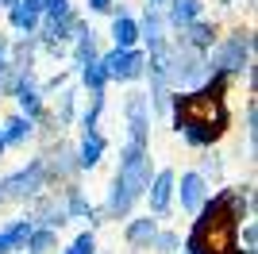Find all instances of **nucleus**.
<instances>
[{
    "mask_svg": "<svg viewBox=\"0 0 258 254\" xmlns=\"http://www.w3.org/2000/svg\"><path fill=\"white\" fill-rule=\"evenodd\" d=\"M8 4H20V0H8Z\"/></svg>",
    "mask_w": 258,
    "mask_h": 254,
    "instance_id": "obj_24",
    "label": "nucleus"
},
{
    "mask_svg": "<svg viewBox=\"0 0 258 254\" xmlns=\"http://www.w3.org/2000/svg\"><path fill=\"white\" fill-rule=\"evenodd\" d=\"M12 20H16V27H35V16H31V12H23V8L12 12Z\"/></svg>",
    "mask_w": 258,
    "mask_h": 254,
    "instance_id": "obj_16",
    "label": "nucleus"
},
{
    "mask_svg": "<svg viewBox=\"0 0 258 254\" xmlns=\"http://www.w3.org/2000/svg\"><path fill=\"white\" fill-rule=\"evenodd\" d=\"M189 39H193L197 46H208V42H212V27H208V23H193V27H189Z\"/></svg>",
    "mask_w": 258,
    "mask_h": 254,
    "instance_id": "obj_12",
    "label": "nucleus"
},
{
    "mask_svg": "<svg viewBox=\"0 0 258 254\" xmlns=\"http://www.w3.org/2000/svg\"><path fill=\"white\" fill-rule=\"evenodd\" d=\"M201 201H205V181L197 177V173H189V177L181 181V204L189 212H197V208H201Z\"/></svg>",
    "mask_w": 258,
    "mask_h": 254,
    "instance_id": "obj_5",
    "label": "nucleus"
},
{
    "mask_svg": "<svg viewBox=\"0 0 258 254\" xmlns=\"http://www.w3.org/2000/svg\"><path fill=\"white\" fill-rule=\"evenodd\" d=\"M39 181H43V173H39V166H31V173H16V177L4 181V189H8V197H27V193L39 189Z\"/></svg>",
    "mask_w": 258,
    "mask_h": 254,
    "instance_id": "obj_4",
    "label": "nucleus"
},
{
    "mask_svg": "<svg viewBox=\"0 0 258 254\" xmlns=\"http://www.w3.org/2000/svg\"><path fill=\"white\" fill-rule=\"evenodd\" d=\"M227 254H243V250H235V246H231V250H227Z\"/></svg>",
    "mask_w": 258,
    "mask_h": 254,
    "instance_id": "obj_23",
    "label": "nucleus"
},
{
    "mask_svg": "<svg viewBox=\"0 0 258 254\" xmlns=\"http://www.w3.org/2000/svg\"><path fill=\"white\" fill-rule=\"evenodd\" d=\"M100 150H104V139L97 131H85V147H81V166H97Z\"/></svg>",
    "mask_w": 258,
    "mask_h": 254,
    "instance_id": "obj_7",
    "label": "nucleus"
},
{
    "mask_svg": "<svg viewBox=\"0 0 258 254\" xmlns=\"http://www.w3.org/2000/svg\"><path fill=\"white\" fill-rule=\"evenodd\" d=\"M112 35H116V46H123V50H127L139 31H135V23H131L127 16H116V23H112Z\"/></svg>",
    "mask_w": 258,
    "mask_h": 254,
    "instance_id": "obj_8",
    "label": "nucleus"
},
{
    "mask_svg": "<svg viewBox=\"0 0 258 254\" xmlns=\"http://www.w3.org/2000/svg\"><path fill=\"white\" fill-rule=\"evenodd\" d=\"M154 239V220H135L127 227V243L131 246H143V243H151Z\"/></svg>",
    "mask_w": 258,
    "mask_h": 254,
    "instance_id": "obj_9",
    "label": "nucleus"
},
{
    "mask_svg": "<svg viewBox=\"0 0 258 254\" xmlns=\"http://www.w3.org/2000/svg\"><path fill=\"white\" fill-rule=\"evenodd\" d=\"M170 189H173V173H170V169H162L158 181H154V189H151V208L154 212H166V204H170Z\"/></svg>",
    "mask_w": 258,
    "mask_h": 254,
    "instance_id": "obj_6",
    "label": "nucleus"
},
{
    "mask_svg": "<svg viewBox=\"0 0 258 254\" xmlns=\"http://www.w3.org/2000/svg\"><path fill=\"white\" fill-rule=\"evenodd\" d=\"M100 66H104V70H100L104 77H123V81H127V77H139V74H143V54H135V50H116V54H108Z\"/></svg>",
    "mask_w": 258,
    "mask_h": 254,
    "instance_id": "obj_2",
    "label": "nucleus"
},
{
    "mask_svg": "<svg viewBox=\"0 0 258 254\" xmlns=\"http://www.w3.org/2000/svg\"><path fill=\"white\" fill-rule=\"evenodd\" d=\"M247 46H250L247 39H231L224 50L216 54V66H220V70H239V66H243V58H247Z\"/></svg>",
    "mask_w": 258,
    "mask_h": 254,
    "instance_id": "obj_3",
    "label": "nucleus"
},
{
    "mask_svg": "<svg viewBox=\"0 0 258 254\" xmlns=\"http://www.w3.org/2000/svg\"><path fill=\"white\" fill-rule=\"evenodd\" d=\"M89 8H97V12H104V8H108V0H89Z\"/></svg>",
    "mask_w": 258,
    "mask_h": 254,
    "instance_id": "obj_21",
    "label": "nucleus"
},
{
    "mask_svg": "<svg viewBox=\"0 0 258 254\" xmlns=\"http://www.w3.org/2000/svg\"><path fill=\"white\" fill-rule=\"evenodd\" d=\"M50 246H54V235H50V231H35V235H31V250H35V254H46Z\"/></svg>",
    "mask_w": 258,
    "mask_h": 254,
    "instance_id": "obj_14",
    "label": "nucleus"
},
{
    "mask_svg": "<svg viewBox=\"0 0 258 254\" xmlns=\"http://www.w3.org/2000/svg\"><path fill=\"white\" fill-rule=\"evenodd\" d=\"M4 250H12V246H8V239H4V235H0V254H4Z\"/></svg>",
    "mask_w": 258,
    "mask_h": 254,
    "instance_id": "obj_22",
    "label": "nucleus"
},
{
    "mask_svg": "<svg viewBox=\"0 0 258 254\" xmlns=\"http://www.w3.org/2000/svg\"><path fill=\"white\" fill-rule=\"evenodd\" d=\"M70 212H74V216H81V212H89V204L81 201V193H74V197H70Z\"/></svg>",
    "mask_w": 258,
    "mask_h": 254,
    "instance_id": "obj_17",
    "label": "nucleus"
},
{
    "mask_svg": "<svg viewBox=\"0 0 258 254\" xmlns=\"http://www.w3.org/2000/svg\"><path fill=\"white\" fill-rule=\"evenodd\" d=\"M27 131H31V123H27V119H12L8 131H4V143H20Z\"/></svg>",
    "mask_w": 258,
    "mask_h": 254,
    "instance_id": "obj_11",
    "label": "nucleus"
},
{
    "mask_svg": "<svg viewBox=\"0 0 258 254\" xmlns=\"http://www.w3.org/2000/svg\"><path fill=\"white\" fill-rule=\"evenodd\" d=\"M43 8H46V0H23V12H31V16L43 12Z\"/></svg>",
    "mask_w": 258,
    "mask_h": 254,
    "instance_id": "obj_18",
    "label": "nucleus"
},
{
    "mask_svg": "<svg viewBox=\"0 0 258 254\" xmlns=\"http://www.w3.org/2000/svg\"><path fill=\"white\" fill-rule=\"evenodd\" d=\"M158 246H162V250H173V246H177V239H173V235H158Z\"/></svg>",
    "mask_w": 258,
    "mask_h": 254,
    "instance_id": "obj_19",
    "label": "nucleus"
},
{
    "mask_svg": "<svg viewBox=\"0 0 258 254\" xmlns=\"http://www.w3.org/2000/svg\"><path fill=\"white\" fill-rule=\"evenodd\" d=\"M66 254H93V235H81V239H77Z\"/></svg>",
    "mask_w": 258,
    "mask_h": 254,
    "instance_id": "obj_15",
    "label": "nucleus"
},
{
    "mask_svg": "<svg viewBox=\"0 0 258 254\" xmlns=\"http://www.w3.org/2000/svg\"><path fill=\"white\" fill-rule=\"evenodd\" d=\"M46 4H50L54 16H66V0H46Z\"/></svg>",
    "mask_w": 258,
    "mask_h": 254,
    "instance_id": "obj_20",
    "label": "nucleus"
},
{
    "mask_svg": "<svg viewBox=\"0 0 258 254\" xmlns=\"http://www.w3.org/2000/svg\"><path fill=\"white\" fill-rule=\"evenodd\" d=\"M85 85H93V93H100V85H104V74H100V62H89V66H85Z\"/></svg>",
    "mask_w": 258,
    "mask_h": 254,
    "instance_id": "obj_13",
    "label": "nucleus"
},
{
    "mask_svg": "<svg viewBox=\"0 0 258 254\" xmlns=\"http://www.w3.org/2000/svg\"><path fill=\"white\" fill-rule=\"evenodd\" d=\"M201 12V0H173V23H189Z\"/></svg>",
    "mask_w": 258,
    "mask_h": 254,
    "instance_id": "obj_10",
    "label": "nucleus"
},
{
    "mask_svg": "<svg viewBox=\"0 0 258 254\" xmlns=\"http://www.w3.org/2000/svg\"><path fill=\"white\" fill-rule=\"evenodd\" d=\"M0 147H4V135H0Z\"/></svg>",
    "mask_w": 258,
    "mask_h": 254,
    "instance_id": "obj_25",
    "label": "nucleus"
},
{
    "mask_svg": "<svg viewBox=\"0 0 258 254\" xmlns=\"http://www.w3.org/2000/svg\"><path fill=\"white\" fill-rule=\"evenodd\" d=\"M220 93H224V77H216L212 89L197 96H181L177 100V127H185V139L189 143H212L227 123V112L220 104Z\"/></svg>",
    "mask_w": 258,
    "mask_h": 254,
    "instance_id": "obj_1",
    "label": "nucleus"
}]
</instances>
